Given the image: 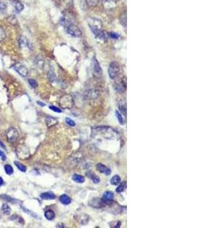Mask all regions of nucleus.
Returning a JSON list of instances; mask_svg holds the SVG:
<instances>
[{"label": "nucleus", "mask_w": 203, "mask_h": 228, "mask_svg": "<svg viewBox=\"0 0 203 228\" xmlns=\"http://www.w3.org/2000/svg\"><path fill=\"white\" fill-rule=\"evenodd\" d=\"M36 63L37 65L40 67V68H42V66H44V59L41 57V56H37V58L36 59Z\"/></svg>", "instance_id": "a878e982"}, {"label": "nucleus", "mask_w": 203, "mask_h": 228, "mask_svg": "<svg viewBox=\"0 0 203 228\" xmlns=\"http://www.w3.org/2000/svg\"><path fill=\"white\" fill-rule=\"evenodd\" d=\"M2 210H3L4 213L6 214H9L10 213H11V209H10L9 206L5 203L2 205Z\"/></svg>", "instance_id": "cd10ccee"}, {"label": "nucleus", "mask_w": 203, "mask_h": 228, "mask_svg": "<svg viewBox=\"0 0 203 228\" xmlns=\"http://www.w3.org/2000/svg\"><path fill=\"white\" fill-rule=\"evenodd\" d=\"M93 70L96 76H100L102 73V70H101L100 64L95 58H93Z\"/></svg>", "instance_id": "1a4fd4ad"}, {"label": "nucleus", "mask_w": 203, "mask_h": 228, "mask_svg": "<svg viewBox=\"0 0 203 228\" xmlns=\"http://www.w3.org/2000/svg\"><path fill=\"white\" fill-rule=\"evenodd\" d=\"M118 107L119 110L122 112V113L126 115V103L125 100H119L118 103Z\"/></svg>", "instance_id": "f8f14e48"}, {"label": "nucleus", "mask_w": 203, "mask_h": 228, "mask_svg": "<svg viewBox=\"0 0 203 228\" xmlns=\"http://www.w3.org/2000/svg\"><path fill=\"white\" fill-rule=\"evenodd\" d=\"M66 123L68 124V125L70 126H75V122H74V120H72V119H70V118H66Z\"/></svg>", "instance_id": "7c9ffc66"}, {"label": "nucleus", "mask_w": 203, "mask_h": 228, "mask_svg": "<svg viewBox=\"0 0 203 228\" xmlns=\"http://www.w3.org/2000/svg\"><path fill=\"white\" fill-rule=\"evenodd\" d=\"M12 4H13V5H14V7H15V10L18 12H21L22 10L24 9V5H23V4L20 2V1H18V0H13V2H12Z\"/></svg>", "instance_id": "9b49d317"}, {"label": "nucleus", "mask_w": 203, "mask_h": 228, "mask_svg": "<svg viewBox=\"0 0 203 228\" xmlns=\"http://www.w3.org/2000/svg\"><path fill=\"white\" fill-rule=\"evenodd\" d=\"M113 193L110 191H107L104 193L103 198H102V202L106 204H110L113 202Z\"/></svg>", "instance_id": "0eeeda50"}, {"label": "nucleus", "mask_w": 203, "mask_h": 228, "mask_svg": "<svg viewBox=\"0 0 203 228\" xmlns=\"http://www.w3.org/2000/svg\"><path fill=\"white\" fill-rule=\"evenodd\" d=\"M120 180H121L120 177H119V176L116 175V176H114V177H113L112 179L110 180V183L112 185H117L119 184Z\"/></svg>", "instance_id": "aec40b11"}, {"label": "nucleus", "mask_w": 203, "mask_h": 228, "mask_svg": "<svg viewBox=\"0 0 203 228\" xmlns=\"http://www.w3.org/2000/svg\"><path fill=\"white\" fill-rule=\"evenodd\" d=\"M103 5L107 9H112L117 5V0H103Z\"/></svg>", "instance_id": "6e6552de"}, {"label": "nucleus", "mask_w": 203, "mask_h": 228, "mask_svg": "<svg viewBox=\"0 0 203 228\" xmlns=\"http://www.w3.org/2000/svg\"><path fill=\"white\" fill-rule=\"evenodd\" d=\"M110 36L111 38H113V39H117L119 37V35L117 34H115V33H110Z\"/></svg>", "instance_id": "c9c22d12"}, {"label": "nucleus", "mask_w": 203, "mask_h": 228, "mask_svg": "<svg viewBox=\"0 0 203 228\" xmlns=\"http://www.w3.org/2000/svg\"><path fill=\"white\" fill-rule=\"evenodd\" d=\"M96 167L97 169V170H99L100 173H102L105 175H110L111 173V170L110 168H108L107 167H106L105 165L102 164V163H97Z\"/></svg>", "instance_id": "9d476101"}, {"label": "nucleus", "mask_w": 203, "mask_h": 228, "mask_svg": "<svg viewBox=\"0 0 203 228\" xmlns=\"http://www.w3.org/2000/svg\"><path fill=\"white\" fill-rule=\"evenodd\" d=\"M40 198L42 199H45V200H51V199H54L56 198L55 195H53V193H50V192H45V193H43L40 195Z\"/></svg>", "instance_id": "dca6fc26"}, {"label": "nucleus", "mask_w": 203, "mask_h": 228, "mask_svg": "<svg viewBox=\"0 0 203 228\" xmlns=\"http://www.w3.org/2000/svg\"><path fill=\"white\" fill-rule=\"evenodd\" d=\"M0 157L2 158V160H6V157H5V153L2 151H0Z\"/></svg>", "instance_id": "f704fd0d"}, {"label": "nucleus", "mask_w": 203, "mask_h": 228, "mask_svg": "<svg viewBox=\"0 0 203 228\" xmlns=\"http://www.w3.org/2000/svg\"><path fill=\"white\" fill-rule=\"evenodd\" d=\"M6 136L9 142H15L18 138V132L15 128H10L6 132Z\"/></svg>", "instance_id": "20e7f679"}, {"label": "nucleus", "mask_w": 203, "mask_h": 228, "mask_svg": "<svg viewBox=\"0 0 203 228\" xmlns=\"http://www.w3.org/2000/svg\"><path fill=\"white\" fill-rule=\"evenodd\" d=\"M5 37H6L5 30H4L3 27H0V42H1V41H2Z\"/></svg>", "instance_id": "bb28decb"}, {"label": "nucleus", "mask_w": 203, "mask_h": 228, "mask_svg": "<svg viewBox=\"0 0 203 228\" xmlns=\"http://www.w3.org/2000/svg\"><path fill=\"white\" fill-rule=\"evenodd\" d=\"M86 175L88 176V177L92 180L94 183H99L100 182V178L97 177V175H95L94 173H91V172H88L87 173H86Z\"/></svg>", "instance_id": "2eb2a0df"}, {"label": "nucleus", "mask_w": 203, "mask_h": 228, "mask_svg": "<svg viewBox=\"0 0 203 228\" xmlns=\"http://www.w3.org/2000/svg\"><path fill=\"white\" fill-rule=\"evenodd\" d=\"M45 217L49 220V221H51V220H53L54 217H55V213L53 210H47L45 211Z\"/></svg>", "instance_id": "f3484780"}, {"label": "nucleus", "mask_w": 203, "mask_h": 228, "mask_svg": "<svg viewBox=\"0 0 203 228\" xmlns=\"http://www.w3.org/2000/svg\"><path fill=\"white\" fill-rule=\"evenodd\" d=\"M49 109L52 110L54 112H56V113H62V110H60V109H59V108H57L54 106H49Z\"/></svg>", "instance_id": "72a5a7b5"}, {"label": "nucleus", "mask_w": 203, "mask_h": 228, "mask_svg": "<svg viewBox=\"0 0 203 228\" xmlns=\"http://www.w3.org/2000/svg\"><path fill=\"white\" fill-rule=\"evenodd\" d=\"M4 168H5V173H6L8 175H11V174L13 173V171H14V170H13V168H12V166H10V165H8V164H6V165H5Z\"/></svg>", "instance_id": "5701e85b"}, {"label": "nucleus", "mask_w": 203, "mask_h": 228, "mask_svg": "<svg viewBox=\"0 0 203 228\" xmlns=\"http://www.w3.org/2000/svg\"><path fill=\"white\" fill-rule=\"evenodd\" d=\"M46 123L48 127H52L53 126H55L56 124H57V119H56L55 118L48 116L46 118Z\"/></svg>", "instance_id": "4468645a"}, {"label": "nucleus", "mask_w": 203, "mask_h": 228, "mask_svg": "<svg viewBox=\"0 0 203 228\" xmlns=\"http://www.w3.org/2000/svg\"><path fill=\"white\" fill-rule=\"evenodd\" d=\"M66 32L73 37H81L82 35L80 29L75 24H70L66 27Z\"/></svg>", "instance_id": "7ed1b4c3"}, {"label": "nucleus", "mask_w": 203, "mask_h": 228, "mask_svg": "<svg viewBox=\"0 0 203 228\" xmlns=\"http://www.w3.org/2000/svg\"><path fill=\"white\" fill-rule=\"evenodd\" d=\"M119 72V66L116 63V62L113 61L110 63L109 69H108V73L109 76L111 79H115L117 78Z\"/></svg>", "instance_id": "f257e3e1"}, {"label": "nucleus", "mask_w": 203, "mask_h": 228, "mask_svg": "<svg viewBox=\"0 0 203 228\" xmlns=\"http://www.w3.org/2000/svg\"><path fill=\"white\" fill-rule=\"evenodd\" d=\"M59 201H60V202L62 203V204L66 205H69L71 203V202H72V201H71V199L69 198V197L67 195H61L60 198H59Z\"/></svg>", "instance_id": "ddd939ff"}, {"label": "nucleus", "mask_w": 203, "mask_h": 228, "mask_svg": "<svg viewBox=\"0 0 203 228\" xmlns=\"http://www.w3.org/2000/svg\"><path fill=\"white\" fill-rule=\"evenodd\" d=\"M29 83H30V85H31V87H33V88H36L37 86V81L34 80V79H29Z\"/></svg>", "instance_id": "473e14b6"}, {"label": "nucleus", "mask_w": 203, "mask_h": 228, "mask_svg": "<svg viewBox=\"0 0 203 228\" xmlns=\"http://www.w3.org/2000/svg\"><path fill=\"white\" fill-rule=\"evenodd\" d=\"M7 8V5L4 0H0V11L4 12Z\"/></svg>", "instance_id": "c756f323"}, {"label": "nucleus", "mask_w": 203, "mask_h": 228, "mask_svg": "<svg viewBox=\"0 0 203 228\" xmlns=\"http://www.w3.org/2000/svg\"><path fill=\"white\" fill-rule=\"evenodd\" d=\"M15 164L16 165V167H17L20 170H21L22 172H25V171H26L27 168H26L25 166L23 165L22 163H19V162H18V161H15Z\"/></svg>", "instance_id": "b1692460"}, {"label": "nucleus", "mask_w": 203, "mask_h": 228, "mask_svg": "<svg viewBox=\"0 0 203 228\" xmlns=\"http://www.w3.org/2000/svg\"><path fill=\"white\" fill-rule=\"evenodd\" d=\"M14 68H15V69L16 70V71L18 72V73L20 75L23 76V77L27 76V74H28V70H27V67L25 66L22 65V64L18 63V64L15 65Z\"/></svg>", "instance_id": "423d86ee"}, {"label": "nucleus", "mask_w": 203, "mask_h": 228, "mask_svg": "<svg viewBox=\"0 0 203 228\" xmlns=\"http://www.w3.org/2000/svg\"><path fill=\"white\" fill-rule=\"evenodd\" d=\"M3 182H4V181H3L2 178V177H0V185H2L3 184Z\"/></svg>", "instance_id": "4c0bfd02"}, {"label": "nucleus", "mask_w": 203, "mask_h": 228, "mask_svg": "<svg viewBox=\"0 0 203 228\" xmlns=\"http://www.w3.org/2000/svg\"><path fill=\"white\" fill-rule=\"evenodd\" d=\"M19 41H20V45H21L22 47H29V43H28V41L27 40L26 38L22 37L21 38H20Z\"/></svg>", "instance_id": "412c9836"}, {"label": "nucleus", "mask_w": 203, "mask_h": 228, "mask_svg": "<svg viewBox=\"0 0 203 228\" xmlns=\"http://www.w3.org/2000/svg\"><path fill=\"white\" fill-rule=\"evenodd\" d=\"M120 22L122 24V25L126 27V12H123V14L120 16Z\"/></svg>", "instance_id": "4be33fe9"}, {"label": "nucleus", "mask_w": 203, "mask_h": 228, "mask_svg": "<svg viewBox=\"0 0 203 228\" xmlns=\"http://www.w3.org/2000/svg\"><path fill=\"white\" fill-rule=\"evenodd\" d=\"M85 1L90 6H96L98 4L99 0H85Z\"/></svg>", "instance_id": "c85d7f7f"}, {"label": "nucleus", "mask_w": 203, "mask_h": 228, "mask_svg": "<svg viewBox=\"0 0 203 228\" xmlns=\"http://www.w3.org/2000/svg\"><path fill=\"white\" fill-rule=\"evenodd\" d=\"M116 116L119 124H121V125H124V123H125L124 122V119H123V116H122L118 111H116Z\"/></svg>", "instance_id": "393cba45"}, {"label": "nucleus", "mask_w": 203, "mask_h": 228, "mask_svg": "<svg viewBox=\"0 0 203 228\" xmlns=\"http://www.w3.org/2000/svg\"><path fill=\"white\" fill-rule=\"evenodd\" d=\"M72 180L78 183H82L85 180L84 177H82V176H81V175H78V174H74L72 176Z\"/></svg>", "instance_id": "a211bd4d"}, {"label": "nucleus", "mask_w": 203, "mask_h": 228, "mask_svg": "<svg viewBox=\"0 0 203 228\" xmlns=\"http://www.w3.org/2000/svg\"><path fill=\"white\" fill-rule=\"evenodd\" d=\"M48 76H49V78L50 81L54 80L55 78H56V75H55V73H54L53 71H49V74H48Z\"/></svg>", "instance_id": "2f4dec72"}, {"label": "nucleus", "mask_w": 203, "mask_h": 228, "mask_svg": "<svg viewBox=\"0 0 203 228\" xmlns=\"http://www.w3.org/2000/svg\"><path fill=\"white\" fill-rule=\"evenodd\" d=\"M126 189V182H122L121 184H119L118 185V187H117L116 191L118 193H121V192H123V191H125Z\"/></svg>", "instance_id": "6ab92c4d"}, {"label": "nucleus", "mask_w": 203, "mask_h": 228, "mask_svg": "<svg viewBox=\"0 0 203 228\" xmlns=\"http://www.w3.org/2000/svg\"><path fill=\"white\" fill-rule=\"evenodd\" d=\"M17 154L21 159H27L30 156V152L27 148L24 145H21L17 148Z\"/></svg>", "instance_id": "39448f33"}, {"label": "nucleus", "mask_w": 203, "mask_h": 228, "mask_svg": "<svg viewBox=\"0 0 203 228\" xmlns=\"http://www.w3.org/2000/svg\"><path fill=\"white\" fill-rule=\"evenodd\" d=\"M37 103H38L39 105L42 106V107H44V106H45V104H44V103H41V102H40V101H38V102H37Z\"/></svg>", "instance_id": "e433bc0d"}, {"label": "nucleus", "mask_w": 203, "mask_h": 228, "mask_svg": "<svg viewBox=\"0 0 203 228\" xmlns=\"http://www.w3.org/2000/svg\"><path fill=\"white\" fill-rule=\"evenodd\" d=\"M59 104L63 109H70L73 105V100L70 95L66 94L59 100Z\"/></svg>", "instance_id": "f03ea898"}]
</instances>
